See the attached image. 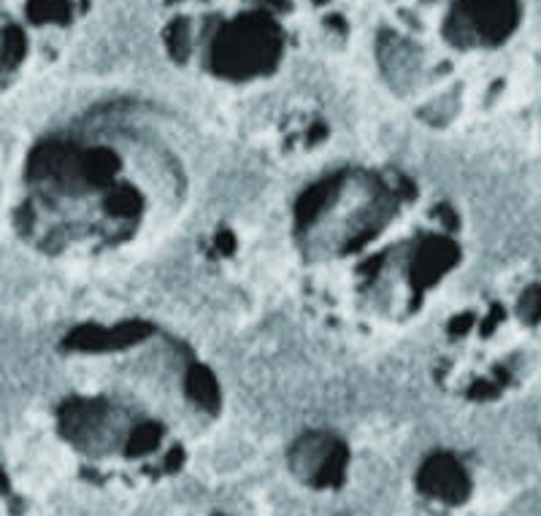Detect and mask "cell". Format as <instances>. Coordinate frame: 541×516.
I'll use <instances>...</instances> for the list:
<instances>
[{
  "instance_id": "obj_1",
  "label": "cell",
  "mask_w": 541,
  "mask_h": 516,
  "mask_svg": "<svg viewBox=\"0 0 541 516\" xmlns=\"http://www.w3.org/2000/svg\"><path fill=\"white\" fill-rule=\"evenodd\" d=\"M460 217L401 168H344L298 203L293 249L306 306L363 338L420 322L463 260Z\"/></svg>"
},
{
  "instance_id": "obj_2",
  "label": "cell",
  "mask_w": 541,
  "mask_h": 516,
  "mask_svg": "<svg viewBox=\"0 0 541 516\" xmlns=\"http://www.w3.org/2000/svg\"><path fill=\"white\" fill-rule=\"evenodd\" d=\"M92 111L28 157L19 217L49 252L82 263L122 257L166 233L187 198L184 160L133 111Z\"/></svg>"
},
{
  "instance_id": "obj_3",
  "label": "cell",
  "mask_w": 541,
  "mask_h": 516,
  "mask_svg": "<svg viewBox=\"0 0 541 516\" xmlns=\"http://www.w3.org/2000/svg\"><path fill=\"white\" fill-rule=\"evenodd\" d=\"M520 22V0H447L441 38L458 52L501 46Z\"/></svg>"
},
{
  "instance_id": "obj_4",
  "label": "cell",
  "mask_w": 541,
  "mask_h": 516,
  "mask_svg": "<svg viewBox=\"0 0 541 516\" xmlns=\"http://www.w3.org/2000/svg\"><path fill=\"white\" fill-rule=\"evenodd\" d=\"M422 487L441 500H452L458 503L468 495V479L466 471L460 468V462L450 454H436L428 465L422 468Z\"/></svg>"
},
{
  "instance_id": "obj_5",
  "label": "cell",
  "mask_w": 541,
  "mask_h": 516,
  "mask_svg": "<svg viewBox=\"0 0 541 516\" xmlns=\"http://www.w3.org/2000/svg\"><path fill=\"white\" fill-rule=\"evenodd\" d=\"M517 317L523 319L525 325H541V284H531L520 292L517 298Z\"/></svg>"
}]
</instances>
